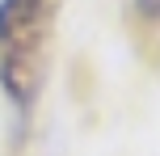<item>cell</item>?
Here are the masks:
<instances>
[{
  "label": "cell",
  "instance_id": "obj_1",
  "mask_svg": "<svg viewBox=\"0 0 160 156\" xmlns=\"http://www.w3.org/2000/svg\"><path fill=\"white\" fill-rule=\"evenodd\" d=\"M51 4L55 0H0V51H4V84L17 97H30L38 84L34 51H42L51 30Z\"/></svg>",
  "mask_w": 160,
  "mask_h": 156
},
{
  "label": "cell",
  "instance_id": "obj_2",
  "mask_svg": "<svg viewBox=\"0 0 160 156\" xmlns=\"http://www.w3.org/2000/svg\"><path fill=\"white\" fill-rule=\"evenodd\" d=\"M135 8L143 17H160V0H135Z\"/></svg>",
  "mask_w": 160,
  "mask_h": 156
}]
</instances>
